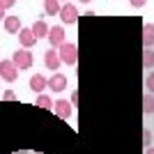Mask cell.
Masks as SVG:
<instances>
[{"mask_svg": "<svg viewBox=\"0 0 154 154\" xmlns=\"http://www.w3.org/2000/svg\"><path fill=\"white\" fill-rule=\"evenodd\" d=\"M58 55H60V62L62 64H76L78 62V46L76 44H71V42H64V44H60L58 48Z\"/></svg>", "mask_w": 154, "mask_h": 154, "instance_id": "1", "label": "cell"}, {"mask_svg": "<svg viewBox=\"0 0 154 154\" xmlns=\"http://www.w3.org/2000/svg\"><path fill=\"white\" fill-rule=\"evenodd\" d=\"M58 16H60V21H62V23H67V26H74V23L78 21V9L71 5V2H64V5H60Z\"/></svg>", "mask_w": 154, "mask_h": 154, "instance_id": "2", "label": "cell"}, {"mask_svg": "<svg viewBox=\"0 0 154 154\" xmlns=\"http://www.w3.org/2000/svg\"><path fill=\"white\" fill-rule=\"evenodd\" d=\"M12 62H14L16 69H30L32 67V53L26 51V48H19V51H14Z\"/></svg>", "mask_w": 154, "mask_h": 154, "instance_id": "3", "label": "cell"}, {"mask_svg": "<svg viewBox=\"0 0 154 154\" xmlns=\"http://www.w3.org/2000/svg\"><path fill=\"white\" fill-rule=\"evenodd\" d=\"M0 78L7 81V83H14V81L19 78V69L14 67L12 60H2V62H0Z\"/></svg>", "mask_w": 154, "mask_h": 154, "instance_id": "4", "label": "cell"}, {"mask_svg": "<svg viewBox=\"0 0 154 154\" xmlns=\"http://www.w3.org/2000/svg\"><path fill=\"white\" fill-rule=\"evenodd\" d=\"M46 39H48L51 48H58L60 44H64V42H67V39H64V28H62V26H53V28H48V35H46Z\"/></svg>", "mask_w": 154, "mask_h": 154, "instance_id": "5", "label": "cell"}, {"mask_svg": "<svg viewBox=\"0 0 154 154\" xmlns=\"http://www.w3.org/2000/svg\"><path fill=\"white\" fill-rule=\"evenodd\" d=\"M53 110H55L58 117L67 120V117H71V113H74V106H71L67 99H58V101H53Z\"/></svg>", "mask_w": 154, "mask_h": 154, "instance_id": "6", "label": "cell"}, {"mask_svg": "<svg viewBox=\"0 0 154 154\" xmlns=\"http://www.w3.org/2000/svg\"><path fill=\"white\" fill-rule=\"evenodd\" d=\"M48 90H53V92L67 90V76H64V74H60V71H55V74L48 78Z\"/></svg>", "mask_w": 154, "mask_h": 154, "instance_id": "7", "label": "cell"}, {"mask_svg": "<svg viewBox=\"0 0 154 154\" xmlns=\"http://www.w3.org/2000/svg\"><path fill=\"white\" fill-rule=\"evenodd\" d=\"M19 42H21V46L28 51V48H32V46L37 44V37L32 35L30 28H21V30H19Z\"/></svg>", "mask_w": 154, "mask_h": 154, "instance_id": "8", "label": "cell"}, {"mask_svg": "<svg viewBox=\"0 0 154 154\" xmlns=\"http://www.w3.org/2000/svg\"><path fill=\"white\" fill-rule=\"evenodd\" d=\"M44 64L46 67H48V69L51 71H58L60 69V55H58V51H55V48H48V51L44 53Z\"/></svg>", "mask_w": 154, "mask_h": 154, "instance_id": "9", "label": "cell"}, {"mask_svg": "<svg viewBox=\"0 0 154 154\" xmlns=\"http://www.w3.org/2000/svg\"><path fill=\"white\" fill-rule=\"evenodd\" d=\"M30 90H35V92L42 94L44 90H48V78L42 76V74H35V76L30 78Z\"/></svg>", "mask_w": 154, "mask_h": 154, "instance_id": "10", "label": "cell"}, {"mask_svg": "<svg viewBox=\"0 0 154 154\" xmlns=\"http://www.w3.org/2000/svg\"><path fill=\"white\" fill-rule=\"evenodd\" d=\"M143 46H145V48H152L154 46V26L152 23H145V26H143Z\"/></svg>", "mask_w": 154, "mask_h": 154, "instance_id": "11", "label": "cell"}, {"mask_svg": "<svg viewBox=\"0 0 154 154\" xmlns=\"http://www.w3.org/2000/svg\"><path fill=\"white\" fill-rule=\"evenodd\" d=\"M2 23H5V30L9 32V35H14V32L21 30V19H19V16H5Z\"/></svg>", "mask_w": 154, "mask_h": 154, "instance_id": "12", "label": "cell"}, {"mask_svg": "<svg viewBox=\"0 0 154 154\" xmlns=\"http://www.w3.org/2000/svg\"><path fill=\"white\" fill-rule=\"evenodd\" d=\"M30 30H32V35H35L37 39H42V37H46V35H48V26H46V23H44L42 19H39V21H35Z\"/></svg>", "mask_w": 154, "mask_h": 154, "instance_id": "13", "label": "cell"}, {"mask_svg": "<svg viewBox=\"0 0 154 154\" xmlns=\"http://www.w3.org/2000/svg\"><path fill=\"white\" fill-rule=\"evenodd\" d=\"M44 12L48 16H58L60 12V0H44Z\"/></svg>", "mask_w": 154, "mask_h": 154, "instance_id": "14", "label": "cell"}, {"mask_svg": "<svg viewBox=\"0 0 154 154\" xmlns=\"http://www.w3.org/2000/svg\"><path fill=\"white\" fill-rule=\"evenodd\" d=\"M143 67H145V69H152L154 67V51L152 48H145V51H143Z\"/></svg>", "mask_w": 154, "mask_h": 154, "instance_id": "15", "label": "cell"}, {"mask_svg": "<svg viewBox=\"0 0 154 154\" xmlns=\"http://www.w3.org/2000/svg\"><path fill=\"white\" fill-rule=\"evenodd\" d=\"M37 106H39V108L51 110V108H53V99H51L48 94H39V97H37Z\"/></svg>", "mask_w": 154, "mask_h": 154, "instance_id": "16", "label": "cell"}, {"mask_svg": "<svg viewBox=\"0 0 154 154\" xmlns=\"http://www.w3.org/2000/svg\"><path fill=\"white\" fill-rule=\"evenodd\" d=\"M143 106H145V113H154V94H145L143 97Z\"/></svg>", "mask_w": 154, "mask_h": 154, "instance_id": "17", "label": "cell"}, {"mask_svg": "<svg viewBox=\"0 0 154 154\" xmlns=\"http://www.w3.org/2000/svg\"><path fill=\"white\" fill-rule=\"evenodd\" d=\"M145 90H147L149 94H154V71H149L147 78H145Z\"/></svg>", "mask_w": 154, "mask_h": 154, "instance_id": "18", "label": "cell"}, {"mask_svg": "<svg viewBox=\"0 0 154 154\" xmlns=\"http://www.w3.org/2000/svg\"><path fill=\"white\" fill-rule=\"evenodd\" d=\"M14 5H16V0H0V7H2V9H12Z\"/></svg>", "mask_w": 154, "mask_h": 154, "instance_id": "19", "label": "cell"}, {"mask_svg": "<svg viewBox=\"0 0 154 154\" xmlns=\"http://www.w3.org/2000/svg\"><path fill=\"white\" fill-rule=\"evenodd\" d=\"M2 99H5V101H9V99H12V101H14V99H16V94H14L12 90H7L5 94H2Z\"/></svg>", "mask_w": 154, "mask_h": 154, "instance_id": "20", "label": "cell"}, {"mask_svg": "<svg viewBox=\"0 0 154 154\" xmlns=\"http://www.w3.org/2000/svg\"><path fill=\"white\" fill-rule=\"evenodd\" d=\"M129 2H131V5H134V7H143V5H145V2H147V0H129Z\"/></svg>", "mask_w": 154, "mask_h": 154, "instance_id": "21", "label": "cell"}, {"mask_svg": "<svg viewBox=\"0 0 154 154\" xmlns=\"http://www.w3.org/2000/svg\"><path fill=\"white\" fill-rule=\"evenodd\" d=\"M5 19V9H2V7H0V21Z\"/></svg>", "mask_w": 154, "mask_h": 154, "instance_id": "22", "label": "cell"}, {"mask_svg": "<svg viewBox=\"0 0 154 154\" xmlns=\"http://www.w3.org/2000/svg\"><path fill=\"white\" fill-rule=\"evenodd\" d=\"M145 154H154V147H149V149H147V152H145Z\"/></svg>", "mask_w": 154, "mask_h": 154, "instance_id": "23", "label": "cell"}, {"mask_svg": "<svg viewBox=\"0 0 154 154\" xmlns=\"http://www.w3.org/2000/svg\"><path fill=\"white\" fill-rule=\"evenodd\" d=\"M81 2H92V0H81Z\"/></svg>", "mask_w": 154, "mask_h": 154, "instance_id": "24", "label": "cell"}, {"mask_svg": "<svg viewBox=\"0 0 154 154\" xmlns=\"http://www.w3.org/2000/svg\"><path fill=\"white\" fill-rule=\"evenodd\" d=\"M0 81H2V78H0Z\"/></svg>", "mask_w": 154, "mask_h": 154, "instance_id": "25", "label": "cell"}, {"mask_svg": "<svg viewBox=\"0 0 154 154\" xmlns=\"http://www.w3.org/2000/svg\"><path fill=\"white\" fill-rule=\"evenodd\" d=\"M64 2H67V0H64Z\"/></svg>", "mask_w": 154, "mask_h": 154, "instance_id": "26", "label": "cell"}]
</instances>
